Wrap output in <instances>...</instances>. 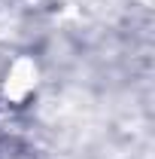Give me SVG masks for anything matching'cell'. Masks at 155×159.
Wrapping results in <instances>:
<instances>
[{"mask_svg":"<svg viewBox=\"0 0 155 159\" xmlns=\"http://www.w3.org/2000/svg\"><path fill=\"white\" fill-rule=\"evenodd\" d=\"M40 86V64L27 55H19L6 64L0 77V101L6 107H21Z\"/></svg>","mask_w":155,"mask_h":159,"instance_id":"6da1fadb","label":"cell"}]
</instances>
